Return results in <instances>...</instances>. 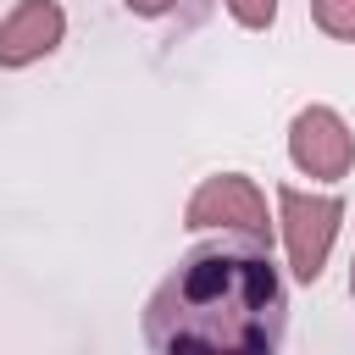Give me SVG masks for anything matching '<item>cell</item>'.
<instances>
[{"label": "cell", "instance_id": "obj_6", "mask_svg": "<svg viewBox=\"0 0 355 355\" xmlns=\"http://www.w3.org/2000/svg\"><path fill=\"white\" fill-rule=\"evenodd\" d=\"M311 22H316L327 39L355 44V0H311Z\"/></svg>", "mask_w": 355, "mask_h": 355}, {"label": "cell", "instance_id": "obj_4", "mask_svg": "<svg viewBox=\"0 0 355 355\" xmlns=\"http://www.w3.org/2000/svg\"><path fill=\"white\" fill-rule=\"evenodd\" d=\"M288 161L305 178H322V183L349 178V166H355V133H349V122L333 105L294 111V122H288Z\"/></svg>", "mask_w": 355, "mask_h": 355}, {"label": "cell", "instance_id": "obj_5", "mask_svg": "<svg viewBox=\"0 0 355 355\" xmlns=\"http://www.w3.org/2000/svg\"><path fill=\"white\" fill-rule=\"evenodd\" d=\"M61 39H67V11L55 0H17L11 17L0 22V72L44 61L50 50H61Z\"/></svg>", "mask_w": 355, "mask_h": 355}, {"label": "cell", "instance_id": "obj_7", "mask_svg": "<svg viewBox=\"0 0 355 355\" xmlns=\"http://www.w3.org/2000/svg\"><path fill=\"white\" fill-rule=\"evenodd\" d=\"M227 17L239 28H250V33H266L277 22V0H227Z\"/></svg>", "mask_w": 355, "mask_h": 355}, {"label": "cell", "instance_id": "obj_1", "mask_svg": "<svg viewBox=\"0 0 355 355\" xmlns=\"http://www.w3.org/2000/svg\"><path fill=\"white\" fill-rule=\"evenodd\" d=\"M288 327V294L272 250L250 239L194 244L144 305V344L161 355H272Z\"/></svg>", "mask_w": 355, "mask_h": 355}, {"label": "cell", "instance_id": "obj_9", "mask_svg": "<svg viewBox=\"0 0 355 355\" xmlns=\"http://www.w3.org/2000/svg\"><path fill=\"white\" fill-rule=\"evenodd\" d=\"M349 300H355V266H349Z\"/></svg>", "mask_w": 355, "mask_h": 355}, {"label": "cell", "instance_id": "obj_3", "mask_svg": "<svg viewBox=\"0 0 355 355\" xmlns=\"http://www.w3.org/2000/svg\"><path fill=\"white\" fill-rule=\"evenodd\" d=\"M344 222V200L338 194H305L294 183L277 189V227H283V250H288V272L311 288L327 272L333 239Z\"/></svg>", "mask_w": 355, "mask_h": 355}, {"label": "cell", "instance_id": "obj_8", "mask_svg": "<svg viewBox=\"0 0 355 355\" xmlns=\"http://www.w3.org/2000/svg\"><path fill=\"white\" fill-rule=\"evenodd\" d=\"M122 6H128L133 17H166V11L178 6V0H122Z\"/></svg>", "mask_w": 355, "mask_h": 355}, {"label": "cell", "instance_id": "obj_2", "mask_svg": "<svg viewBox=\"0 0 355 355\" xmlns=\"http://www.w3.org/2000/svg\"><path fill=\"white\" fill-rule=\"evenodd\" d=\"M183 227L189 233H239L261 250H272V216H266V194L255 178L244 172H216L205 178L189 205H183Z\"/></svg>", "mask_w": 355, "mask_h": 355}]
</instances>
